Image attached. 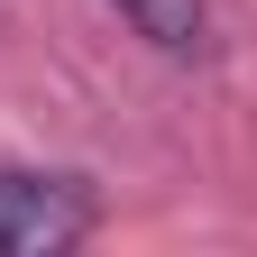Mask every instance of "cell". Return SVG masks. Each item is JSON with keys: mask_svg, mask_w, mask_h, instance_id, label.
<instances>
[{"mask_svg": "<svg viewBox=\"0 0 257 257\" xmlns=\"http://www.w3.org/2000/svg\"><path fill=\"white\" fill-rule=\"evenodd\" d=\"M92 230V193L64 175H19L0 166V257H55Z\"/></svg>", "mask_w": 257, "mask_h": 257, "instance_id": "obj_1", "label": "cell"}, {"mask_svg": "<svg viewBox=\"0 0 257 257\" xmlns=\"http://www.w3.org/2000/svg\"><path fill=\"white\" fill-rule=\"evenodd\" d=\"M110 10L138 28L156 55H193V46H202V28H211V0H110Z\"/></svg>", "mask_w": 257, "mask_h": 257, "instance_id": "obj_2", "label": "cell"}]
</instances>
